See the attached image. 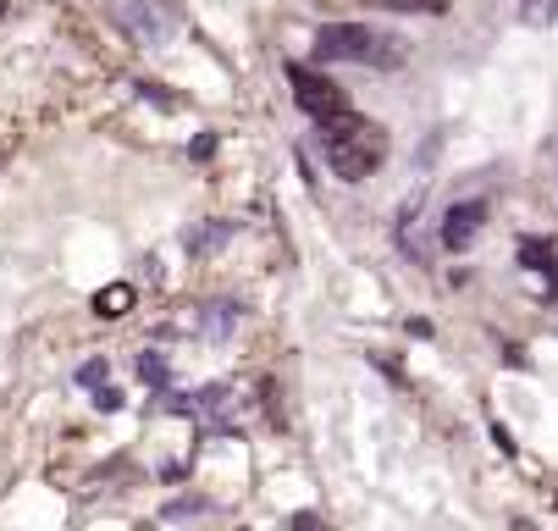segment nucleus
<instances>
[{"mask_svg":"<svg viewBox=\"0 0 558 531\" xmlns=\"http://www.w3.org/2000/svg\"><path fill=\"white\" fill-rule=\"evenodd\" d=\"M371 7H392V12H448V0H371Z\"/></svg>","mask_w":558,"mask_h":531,"instance_id":"7","label":"nucleus"},{"mask_svg":"<svg viewBox=\"0 0 558 531\" xmlns=\"http://www.w3.org/2000/svg\"><path fill=\"white\" fill-rule=\"evenodd\" d=\"M128 305H133V288L128 282H111V288L95 293V311L100 316H128Z\"/></svg>","mask_w":558,"mask_h":531,"instance_id":"6","label":"nucleus"},{"mask_svg":"<svg viewBox=\"0 0 558 531\" xmlns=\"http://www.w3.org/2000/svg\"><path fill=\"white\" fill-rule=\"evenodd\" d=\"M315 50H322V61H360V67H404L410 61V45L376 23H327L315 34Z\"/></svg>","mask_w":558,"mask_h":531,"instance_id":"2","label":"nucleus"},{"mask_svg":"<svg viewBox=\"0 0 558 531\" xmlns=\"http://www.w3.org/2000/svg\"><path fill=\"white\" fill-rule=\"evenodd\" d=\"M288 84H293V100H299L315 122L349 111V95H343L332 79H322V72H310V67H288Z\"/></svg>","mask_w":558,"mask_h":531,"instance_id":"3","label":"nucleus"},{"mask_svg":"<svg viewBox=\"0 0 558 531\" xmlns=\"http://www.w3.org/2000/svg\"><path fill=\"white\" fill-rule=\"evenodd\" d=\"M322 149H327V167H332L338 178L360 183V178H371V172L387 161V133L349 106L343 117H327V122H322Z\"/></svg>","mask_w":558,"mask_h":531,"instance_id":"1","label":"nucleus"},{"mask_svg":"<svg viewBox=\"0 0 558 531\" xmlns=\"http://www.w3.org/2000/svg\"><path fill=\"white\" fill-rule=\"evenodd\" d=\"M504 12L525 28H547V23H558V0H504Z\"/></svg>","mask_w":558,"mask_h":531,"instance_id":"5","label":"nucleus"},{"mask_svg":"<svg viewBox=\"0 0 558 531\" xmlns=\"http://www.w3.org/2000/svg\"><path fill=\"white\" fill-rule=\"evenodd\" d=\"M482 216H487V205H482V200L453 205V210H448V244H453V250H464V244L475 239V227H482Z\"/></svg>","mask_w":558,"mask_h":531,"instance_id":"4","label":"nucleus"}]
</instances>
